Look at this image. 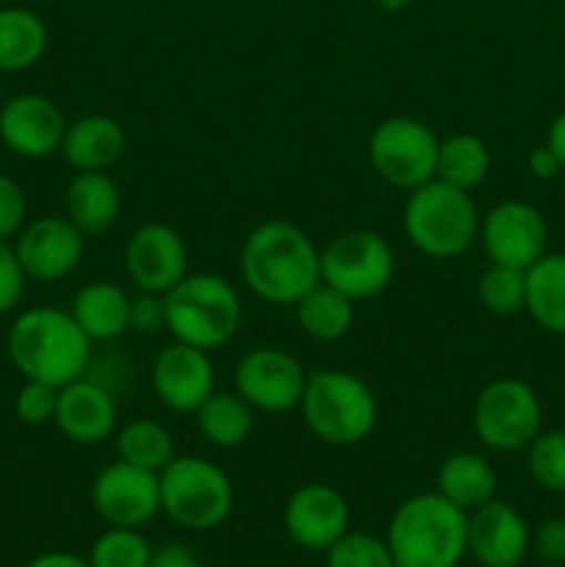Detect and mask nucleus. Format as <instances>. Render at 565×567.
Instances as JSON below:
<instances>
[{
    "instance_id": "obj_1",
    "label": "nucleus",
    "mask_w": 565,
    "mask_h": 567,
    "mask_svg": "<svg viewBox=\"0 0 565 567\" xmlns=\"http://www.w3.org/2000/svg\"><path fill=\"white\" fill-rule=\"evenodd\" d=\"M321 249L302 227L271 219L255 227L242 247V277L269 305H297L321 282Z\"/></svg>"
},
{
    "instance_id": "obj_2",
    "label": "nucleus",
    "mask_w": 565,
    "mask_h": 567,
    "mask_svg": "<svg viewBox=\"0 0 565 567\" xmlns=\"http://www.w3.org/2000/svg\"><path fill=\"white\" fill-rule=\"evenodd\" d=\"M6 352L22 380L64 388L89 374L92 341L70 310L31 308L14 319L6 336Z\"/></svg>"
},
{
    "instance_id": "obj_3",
    "label": "nucleus",
    "mask_w": 565,
    "mask_h": 567,
    "mask_svg": "<svg viewBox=\"0 0 565 567\" xmlns=\"http://www.w3.org/2000/svg\"><path fill=\"white\" fill-rule=\"evenodd\" d=\"M386 543L397 567H458L469 554V513L441 493H415L393 509Z\"/></svg>"
},
{
    "instance_id": "obj_4",
    "label": "nucleus",
    "mask_w": 565,
    "mask_h": 567,
    "mask_svg": "<svg viewBox=\"0 0 565 567\" xmlns=\"http://www.w3.org/2000/svg\"><path fill=\"white\" fill-rule=\"evenodd\" d=\"M299 413L305 426L327 446H358L374 432L380 404L358 374L343 369H316L308 374Z\"/></svg>"
},
{
    "instance_id": "obj_5",
    "label": "nucleus",
    "mask_w": 565,
    "mask_h": 567,
    "mask_svg": "<svg viewBox=\"0 0 565 567\" xmlns=\"http://www.w3.org/2000/svg\"><path fill=\"white\" fill-rule=\"evenodd\" d=\"M476 205L469 192L432 177L424 186L408 192L402 227L410 247L435 260L460 258L480 238Z\"/></svg>"
},
{
    "instance_id": "obj_6",
    "label": "nucleus",
    "mask_w": 565,
    "mask_h": 567,
    "mask_svg": "<svg viewBox=\"0 0 565 567\" xmlns=\"http://www.w3.org/2000/svg\"><path fill=\"white\" fill-rule=\"evenodd\" d=\"M166 299V332L188 347H227L242 327V299L230 280L210 271H194L177 282Z\"/></svg>"
},
{
    "instance_id": "obj_7",
    "label": "nucleus",
    "mask_w": 565,
    "mask_h": 567,
    "mask_svg": "<svg viewBox=\"0 0 565 567\" xmlns=\"http://www.w3.org/2000/svg\"><path fill=\"white\" fill-rule=\"evenodd\" d=\"M161 513L192 532L216 529L233 513L236 491L225 468L205 457L183 454L158 474Z\"/></svg>"
},
{
    "instance_id": "obj_8",
    "label": "nucleus",
    "mask_w": 565,
    "mask_h": 567,
    "mask_svg": "<svg viewBox=\"0 0 565 567\" xmlns=\"http://www.w3.org/2000/svg\"><path fill=\"white\" fill-rule=\"evenodd\" d=\"M319 260L321 282L347 293L352 302L382 293L397 275V255L388 238L374 230L341 233L321 249Z\"/></svg>"
},
{
    "instance_id": "obj_9",
    "label": "nucleus",
    "mask_w": 565,
    "mask_h": 567,
    "mask_svg": "<svg viewBox=\"0 0 565 567\" xmlns=\"http://www.w3.org/2000/svg\"><path fill=\"white\" fill-rule=\"evenodd\" d=\"M438 136L430 125L413 116H388L371 131V169L393 188L413 192L435 177Z\"/></svg>"
},
{
    "instance_id": "obj_10",
    "label": "nucleus",
    "mask_w": 565,
    "mask_h": 567,
    "mask_svg": "<svg viewBox=\"0 0 565 567\" xmlns=\"http://www.w3.org/2000/svg\"><path fill=\"white\" fill-rule=\"evenodd\" d=\"M471 424L493 452H518L541 432V402L526 382L502 377L476 393Z\"/></svg>"
},
{
    "instance_id": "obj_11",
    "label": "nucleus",
    "mask_w": 565,
    "mask_h": 567,
    "mask_svg": "<svg viewBox=\"0 0 565 567\" xmlns=\"http://www.w3.org/2000/svg\"><path fill=\"white\" fill-rule=\"evenodd\" d=\"M308 371L294 354L277 347H255L236 363L233 385L236 393L260 413H288L299 408Z\"/></svg>"
},
{
    "instance_id": "obj_12",
    "label": "nucleus",
    "mask_w": 565,
    "mask_h": 567,
    "mask_svg": "<svg viewBox=\"0 0 565 567\" xmlns=\"http://www.w3.org/2000/svg\"><path fill=\"white\" fill-rule=\"evenodd\" d=\"M92 507L103 524L138 529L161 513L158 474L116 460L94 476Z\"/></svg>"
},
{
    "instance_id": "obj_13",
    "label": "nucleus",
    "mask_w": 565,
    "mask_h": 567,
    "mask_svg": "<svg viewBox=\"0 0 565 567\" xmlns=\"http://www.w3.org/2000/svg\"><path fill=\"white\" fill-rule=\"evenodd\" d=\"M480 238L491 264L526 271L546 255L548 227L530 203L504 199L482 216Z\"/></svg>"
},
{
    "instance_id": "obj_14",
    "label": "nucleus",
    "mask_w": 565,
    "mask_h": 567,
    "mask_svg": "<svg viewBox=\"0 0 565 567\" xmlns=\"http://www.w3.org/2000/svg\"><path fill=\"white\" fill-rule=\"evenodd\" d=\"M14 252L28 280L59 282L81 266L86 236L66 216H39L17 233Z\"/></svg>"
},
{
    "instance_id": "obj_15",
    "label": "nucleus",
    "mask_w": 565,
    "mask_h": 567,
    "mask_svg": "<svg viewBox=\"0 0 565 567\" xmlns=\"http://www.w3.org/2000/svg\"><path fill=\"white\" fill-rule=\"evenodd\" d=\"M125 271L138 291H172L188 275L186 241L175 227L164 221H147L127 238Z\"/></svg>"
},
{
    "instance_id": "obj_16",
    "label": "nucleus",
    "mask_w": 565,
    "mask_h": 567,
    "mask_svg": "<svg viewBox=\"0 0 565 567\" xmlns=\"http://www.w3.org/2000/svg\"><path fill=\"white\" fill-rule=\"evenodd\" d=\"M66 116L44 94H17L0 103V142L20 158H48L61 150Z\"/></svg>"
},
{
    "instance_id": "obj_17",
    "label": "nucleus",
    "mask_w": 565,
    "mask_h": 567,
    "mask_svg": "<svg viewBox=\"0 0 565 567\" xmlns=\"http://www.w3.org/2000/svg\"><path fill=\"white\" fill-rule=\"evenodd\" d=\"M288 537L305 551H327L349 532V504L341 491L325 482H308L291 493L282 513Z\"/></svg>"
},
{
    "instance_id": "obj_18",
    "label": "nucleus",
    "mask_w": 565,
    "mask_h": 567,
    "mask_svg": "<svg viewBox=\"0 0 565 567\" xmlns=\"http://www.w3.org/2000/svg\"><path fill=\"white\" fill-rule=\"evenodd\" d=\"M150 377H153L155 396L175 413H197L199 404L216 391L210 352L181 341L161 349Z\"/></svg>"
},
{
    "instance_id": "obj_19",
    "label": "nucleus",
    "mask_w": 565,
    "mask_h": 567,
    "mask_svg": "<svg viewBox=\"0 0 565 567\" xmlns=\"http://www.w3.org/2000/svg\"><path fill=\"white\" fill-rule=\"evenodd\" d=\"M116 399L111 388L92 377L70 382L59 388V408H55L53 424L59 426L66 441L78 446H100L109 441L116 430Z\"/></svg>"
},
{
    "instance_id": "obj_20",
    "label": "nucleus",
    "mask_w": 565,
    "mask_h": 567,
    "mask_svg": "<svg viewBox=\"0 0 565 567\" xmlns=\"http://www.w3.org/2000/svg\"><path fill=\"white\" fill-rule=\"evenodd\" d=\"M530 546V526L510 504L491 498L469 513V554L482 567L521 565Z\"/></svg>"
},
{
    "instance_id": "obj_21",
    "label": "nucleus",
    "mask_w": 565,
    "mask_h": 567,
    "mask_svg": "<svg viewBox=\"0 0 565 567\" xmlns=\"http://www.w3.org/2000/svg\"><path fill=\"white\" fill-rule=\"evenodd\" d=\"M125 150L127 133L114 116L89 114L66 125L59 153L75 172H109Z\"/></svg>"
},
{
    "instance_id": "obj_22",
    "label": "nucleus",
    "mask_w": 565,
    "mask_h": 567,
    "mask_svg": "<svg viewBox=\"0 0 565 567\" xmlns=\"http://www.w3.org/2000/svg\"><path fill=\"white\" fill-rule=\"evenodd\" d=\"M122 194L109 172H75L64 192V216L83 236H103L114 227Z\"/></svg>"
},
{
    "instance_id": "obj_23",
    "label": "nucleus",
    "mask_w": 565,
    "mask_h": 567,
    "mask_svg": "<svg viewBox=\"0 0 565 567\" xmlns=\"http://www.w3.org/2000/svg\"><path fill=\"white\" fill-rule=\"evenodd\" d=\"M131 297L125 288L109 280H92L72 297V319L92 343H111L131 332L127 327Z\"/></svg>"
},
{
    "instance_id": "obj_24",
    "label": "nucleus",
    "mask_w": 565,
    "mask_h": 567,
    "mask_svg": "<svg viewBox=\"0 0 565 567\" xmlns=\"http://www.w3.org/2000/svg\"><path fill=\"white\" fill-rule=\"evenodd\" d=\"M50 33L42 17L25 6L0 9V72H25L42 61Z\"/></svg>"
},
{
    "instance_id": "obj_25",
    "label": "nucleus",
    "mask_w": 565,
    "mask_h": 567,
    "mask_svg": "<svg viewBox=\"0 0 565 567\" xmlns=\"http://www.w3.org/2000/svg\"><path fill=\"white\" fill-rule=\"evenodd\" d=\"M438 493L463 513H471L496 498V471L482 454H449L438 468Z\"/></svg>"
},
{
    "instance_id": "obj_26",
    "label": "nucleus",
    "mask_w": 565,
    "mask_h": 567,
    "mask_svg": "<svg viewBox=\"0 0 565 567\" xmlns=\"http://www.w3.org/2000/svg\"><path fill=\"white\" fill-rule=\"evenodd\" d=\"M524 310L546 332L565 336V255H543L526 269Z\"/></svg>"
},
{
    "instance_id": "obj_27",
    "label": "nucleus",
    "mask_w": 565,
    "mask_h": 567,
    "mask_svg": "<svg viewBox=\"0 0 565 567\" xmlns=\"http://www.w3.org/2000/svg\"><path fill=\"white\" fill-rule=\"evenodd\" d=\"M294 313H297V324L305 336L314 338V341L332 343L341 341L352 330L355 302L347 293L336 291L327 282H319L294 305Z\"/></svg>"
},
{
    "instance_id": "obj_28",
    "label": "nucleus",
    "mask_w": 565,
    "mask_h": 567,
    "mask_svg": "<svg viewBox=\"0 0 565 567\" xmlns=\"http://www.w3.org/2000/svg\"><path fill=\"white\" fill-rule=\"evenodd\" d=\"M199 435L216 449H238L255 430L253 408L236 391H214L194 413Z\"/></svg>"
},
{
    "instance_id": "obj_29",
    "label": "nucleus",
    "mask_w": 565,
    "mask_h": 567,
    "mask_svg": "<svg viewBox=\"0 0 565 567\" xmlns=\"http://www.w3.org/2000/svg\"><path fill=\"white\" fill-rule=\"evenodd\" d=\"M487 172H491V150L474 133H454L438 147L435 177L449 186L474 192L485 183Z\"/></svg>"
},
{
    "instance_id": "obj_30",
    "label": "nucleus",
    "mask_w": 565,
    "mask_h": 567,
    "mask_svg": "<svg viewBox=\"0 0 565 567\" xmlns=\"http://www.w3.org/2000/svg\"><path fill=\"white\" fill-rule=\"evenodd\" d=\"M116 454H120V460H125V463L155 471V474H161V471L177 457L172 432L153 419L127 421V424L116 432Z\"/></svg>"
},
{
    "instance_id": "obj_31",
    "label": "nucleus",
    "mask_w": 565,
    "mask_h": 567,
    "mask_svg": "<svg viewBox=\"0 0 565 567\" xmlns=\"http://www.w3.org/2000/svg\"><path fill=\"white\" fill-rule=\"evenodd\" d=\"M476 293L487 313L515 316L526 308V271L491 264L476 282Z\"/></svg>"
},
{
    "instance_id": "obj_32",
    "label": "nucleus",
    "mask_w": 565,
    "mask_h": 567,
    "mask_svg": "<svg viewBox=\"0 0 565 567\" xmlns=\"http://www.w3.org/2000/svg\"><path fill=\"white\" fill-rule=\"evenodd\" d=\"M150 543L144 540L138 529L125 526H109L89 548V565L92 567H147Z\"/></svg>"
},
{
    "instance_id": "obj_33",
    "label": "nucleus",
    "mask_w": 565,
    "mask_h": 567,
    "mask_svg": "<svg viewBox=\"0 0 565 567\" xmlns=\"http://www.w3.org/2000/svg\"><path fill=\"white\" fill-rule=\"evenodd\" d=\"M526 465L543 491L565 493V432H537L530 443Z\"/></svg>"
},
{
    "instance_id": "obj_34",
    "label": "nucleus",
    "mask_w": 565,
    "mask_h": 567,
    "mask_svg": "<svg viewBox=\"0 0 565 567\" xmlns=\"http://www.w3.org/2000/svg\"><path fill=\"white\" fill-rule=\"evenodd\" d=\"M325 554L327 567H397L388 543L366 532H347Z\"/></svg>"
},
{
    "instance_id": "obj_35",
    "label": "nucleus",
    "mask_w": 565,
    "mask_h": 567,
    "mask_svg": "<svg viewBox=\"0 0 565 567\" xmlns=\"http://www.w3.org/2000/svg\"><path fill=\"white\" fill-rule=\"evenodd\" d=\"M59 408V388L44 385V382L25 380L14 396V413L22 424L44 426L55 419Z\"/></svg>"
},
{
    "instance_id": "obj_36",
    "label": "nucleus",
    "mask_w": 565,
    "mask_h": 567,
    "mask_svg": "<svg viewBox=\"0 0 565 567\" xmlns=\"http://www.w3.org/2000/svg\"><path fill=\"white\" fill-rule=\"evenodd\" d=\"M28 197L25 188L9 175H0V238L9 241L25 227Z\"/></svg>"
},
{
    "instance_id": "obj_37",
    "label": "nucleus",
    "mask_w": 565,
    "mask_h": 567,
    "mask_svg": "<svg viewBox=\"0 0 565 567\" xmlns=\"http://www.w3.org/2000/svg\"><path fill=\"white\" fill-rule=\"evenodd\" d=\"M127 327L138 336H155L166 330V299L164 293L138 291L131 297V310H127Z\"/></svg>"
},
{
    "instance_id": "obj_38",
    "label": "nucleus",
    "mask_w": 565,
    "mask_h": 567,
    "mask_svg": "<svg viewBox=\"0 0 565 567\" xmlns=\"http://www.w3.org/2000/svg\"><path fill=\"white\" fill-rule=\"evenodd\" d=\"M25 271L17 260L14 244L0 238V316L11 313L25 293Z\"/></svg>"
},
{
    "instance_id": "obj_39",
    "label": "nucleus",
    "mask_w": 565,
    "mask_h": 567,
    "mask_svg": "<svg viewBox=\"0 0 565 567\" xmlns=\"http://www.w3.org/2000/svg\"><path fill=\"white\" fill-rule=\"evenodd\" d=\"M535 551L546 565H565V515L543 520L535 535Z\"/></svg>"
},
{
    "instance_id": "obj_40",
    "label": "nucleus",
    "mask_w": 565,
    "mask_h": 567,
    "mask_svg": "<svg viewBox=\"0 0 565 567\" xmlns=\"http://www.w3.org/2000/svg\"><path fill=\"white\" fill-rule=\"evenodd\" d=\"M147 567H203V563L186 543H164L153 548Z\"/></svg>"
},
{
    "instance_id": "obj_41",
    "label": "nucleus",
    "mask_w": 565,
    "mask_h": 567,
    "mask_svg": "<svg viewBox=\"0 0 565 567\" xmlns=\"http://www.w3.org/2000/svg\"><path fill=\"white\" fill-rule=\"evenodd\" d=\"M526 164H530L532 175L541 177V181H552V177H557V172L563 169V164L557 161V155H554L546 144L532 150L530 158H526Z\"/></svg>"
},
{
    "instance_id": "obj_42",
    "label": "nucleus",
    "mask_w": 565,
    "mask_h": 567,
    "mask_svg": "<svg viewBox=\"0 0 565 567\" xmlns=\"http://www.w3.org/2000/svg\"><path fill=\"white\" fill-rule=\"evenodd\" d=\"M25 567H92V565H89V559L78 557V554L48 551V554H39V557H33Z\"/></svg>"
},
{
    "instance_id": "obj_43",
    "label": "nucleus",
    "mask_w": 565,
    "mask_h": 567,
    "mask_svg": "<svg viewBox=\"0 0 565 567\" xmlns=\"http://www.w3.org/2000/svg\"><path fill=\"white\" fill-rule=\"evenodd\" d=\"M546 147L557 155V161L563 164V169H565V111L552 122V125H548Z\"/></svg>"
},
{
    "instance_id": "obj_44",
    "label": "nucleus",
    "mask_w": 565,
    "mask_h": 567,
    "mask_svg": "<svg viewBox=\"0 0 565 567\" xmlns=\"http://www.w3.org/2000/svg\"><path fill=\"white\" fill-rule=\"evenodd\" d=\"M374 3L380 6L382 11H402V9H408L413 0H374Z\"/></svg>"
},
{
    "instance_id": "obj_45",
    "label": "nucleus",
    "mask_w": 565,
    "mask_h": 567,
    "mask_svg": "<svg viewBox=\"0 0 565 567\" xmlns=\"http://www.w3.org/2000/svg\"><path fill=\"white\" fill-rule=\"evenodd\" d=\"M0 100H3V72H0Z\"/></svg>"
},
{
    "instance_id": "obj_46",
    "label": "nucleus",
    "mask_w": 565,
    "mask_h": 567,
    "mask_svg": "<svg viewBox=\"0 0 565 567\" xmlns=\"http://www.w3.org/2000/svg\"><path fill=\"white\" fill-rule=\"evenodd\" d=\"M548 567H565V565H548Z\"/></svg>"
}]
</instances>
